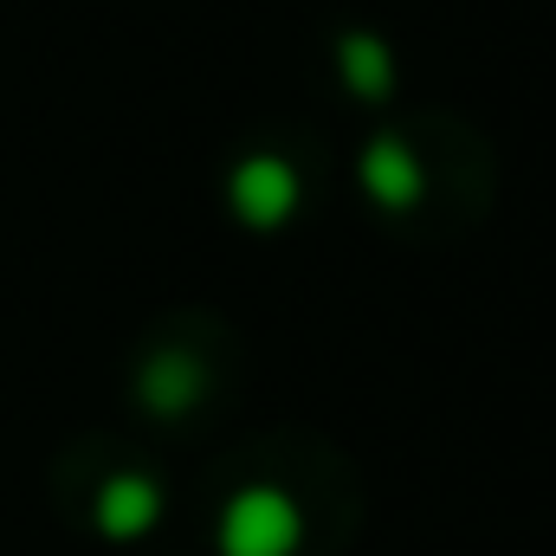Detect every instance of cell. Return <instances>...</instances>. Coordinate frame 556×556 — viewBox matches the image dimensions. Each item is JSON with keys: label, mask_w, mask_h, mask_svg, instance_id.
I'll return each mask as SVG.
<instances>
[{"label": "cell", "mask_w": 556, "mask_h": 556, "mask_svg": "<svg viewBox=\"0 0 556 556\" xmlns=\"http://www.w3.org/2000/svg\"><path fill=\"white\" fill-rule=\"evenodd\" d=\"M298 538H304V518L278 485H247L220 511V556H291Z\"/></svg>", "instance_id": "obj_1"}, {"label": "cell", "mask_w": 556, "mask_h": 556, "mask_svg": "<svg viewBox=\"0 0 556 556\" xmlns=\"http://www.w3.org/2000/svg\"><path fill=\"white\" fill-rule=\"evenodd\" d=\"M155 511H162V498H155V485L137 479V472L111 479L104 498H98V525H104L111 538H142V531L155 525Z\"/></svg>", "instance_id": "obj_2"}, {"label": "cell", "mask_w": 556, "mask_h": 556, "mask_svg": "<svg viewBox=\"0 0 556 556\" xmlns=\"http://www.w3.org/2000/svg\"><path fill=\"white\" fill-rule=\"evenodd\" d=\"M233 201H240L247 220H278L291 207V175L278 162H247L240 181H233Z\"/></svg>", "instance_id": "obj_3"}]
</instances>
